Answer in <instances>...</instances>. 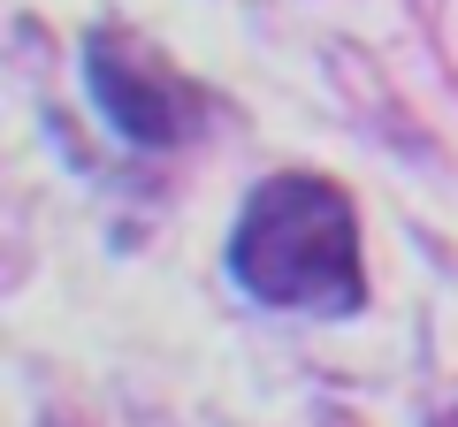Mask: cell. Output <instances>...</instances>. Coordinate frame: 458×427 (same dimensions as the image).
Here are the masks:
<instances>
[{
    "label": "cell",
    "mask_w": 458,
    "mask_h": 427,
    "mask_svg": "<svg viewBox=\"0 0 458 427\" xmlns=\"http://www.w3.org/2000/svg\"><path fill=\"white\" fill-rule=\"evenodd\" d=\"M229 275L237 290L276 313H321L352 321L367 306V260H360V214L352 191L313 168L252 183L237 230H229Z\"/></svg>",
    "instance_id": "6da1fadb"
},
{
    "label": "cell",
    "mask_w": 458,
    "mask_h": 427,
    "mask_svg": "<svg viewBox=\"0 0 458 427\" xmlns=\"http://www.w3.org/2000/svg\"><path fill=\"white\" fill-rule=\"evenodd\" d=\"M84 84H92L99 115H107V130L123 138V146H146V153L176 146L183 99H176V84H168L161 69L131 46V38H114V31H92V38H84Z\"/></svg>",
    "instance_id": "7a4b0ae2"
}]
</instances>
